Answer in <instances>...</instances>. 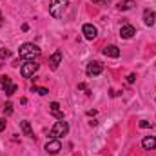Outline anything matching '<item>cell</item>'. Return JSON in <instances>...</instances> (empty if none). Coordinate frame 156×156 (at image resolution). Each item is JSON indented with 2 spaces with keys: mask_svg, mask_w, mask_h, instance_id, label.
I'll return each mask as SVG.
<instances>
[{
  "mask_svg": "<svg viewBox=\"0 0 156 156\" xmlns=\"http://www.w3.org/2000/svg\"><path fill=\"white\" fill-rule=\"evenodd\" d=\"M0 20H2V13H0Z\"/></svg>",
  "mask_w": 156,
  "mask_h": 156,
  "instance_id": "obj_26",
  "label": "cell"
},
{
  "mask_svg": "<svg viewBox=\"0 0 156 156\" xmlns=\"http://www.w3.org/2000/svg\"><path fill=\"white\" fill-rule=\"evenodd\" d=\"M33 93H38L40 96H45V94L49 93V89H45V87H37V85H33Z\"/></svg>",
  "mask_w": 156,
  "mask_h": 156,
  "instance_id": "obj_17",
  "label": "cell"
},
{
  "mask_svg": "<svg viewBox=\"0 0 156 156\" xmlns=\"http://www.w3.org/2000/svg\"><path fill=\"white\" fill-rule=\"evenodd\" d=\"M0 83H2V87H4V89H7L9 85H13L11 78H9V76H5V75H4V76H0Z\"/></svg>",
  "mask_w": 156,
  "mask_h": 156,
  "instance_id": "obj_16",
  "label": "cell"
},
{
  "mask_svg": "<svg viewBox=\"0 0 156 156\" xmlns=\"http://www.w3.org/2000/svg\"><path fill=\"white\" fill-rule=\"evenodd\" d=\"M67 133H69V125H67V122L60 120V122H56V123L51 127L49 136H51V138H62V136H66Z\"/></svg>",
  "mask_w": 156,
  "mask_h": 156,
  "instance_id": "obj_3",
  "label": "cell"
},
{
  "mask_svg": "<svg viewBox=\"0 0 156 156\" xmlns=\"http://www.w3.org/2000/svg\"><path fill=\"white\" fill-rule=\"evenodd\" d=\"M4 113H5V115H11V113H13V104H11V102H7V104L4 105Z\"/></svg>",
  "mask_w": 156,
  "mask_h": 156,
  "instance_id": "obj_19",
  "label": "cell"
},
{
  "mask_svg": "<svg viewBox=\"0 0 156 156\" xmlns=\"http://www.w3.org/2000/svg\"><path fill=\"white\" fill-rule=\"evenodd\" d=\"M151 125H153V123H151V122H147V120H142V122H140V127H142V129H149Z\"/></svg>",
  "mask_w": 156,
  "mask_h": 156,
  "instance_id": "obj_21",
  "label": "cell"
},
{
  "mask_svg": "<svg viewBox=\"0 0 156 156\" xmlns=\"http://www.w3.org/2000/svg\"><path fill=\"white\" fill-rule=\"evenodd\" d=\"M38 67H40V64H37L35 60H29V62H26V64L20 67V75L24 78H31L37 71H38Z\"/></svg>",
  "mask_w": 156,
  "mask_h": 156,
  "instance_id": "obj_4",
  "label": "cell"
},
{
  "mask_svg": "<svg viewBox=\"0 0 156 156\" xmlns=\"http://www.w3.org/2000/svg\"><path fill=\"white\" fill-rule=\"evenodd\" d=\"M16 89H18V87L13 83V85H9V87H7V89H4V91H5V94H7V96H11V94H15V93H16Z\"/></svg>",
  "mask_w": 156,
  "mask_h": 156,
  "instance_id": "obj_18",
  "label": "cell"
},
{
  "mask_svg": "<svg viewBox=\"0 0 156 156\" xmlns=\"http://www.w3.org/2000/svg\"><path fill=\"white\" fill-rule=\"evenodd\" d=\"M104 55L109 56V58H118L120 56V49L116 45H107V47H104Z\"/></svg>",
  "mask_w": 156,
  "mask_h": 156,
  "instance_id": "obj_13",
  "label": "cell"
},
{
  "mask_svg": "<svg viewBox=\"0 0 156 156\" xmlns=\"http://www.w3.org/2000/svg\"><path fill=\"white\" fill-rule=\"evenodd\" d=\"M134 80H136V75H134V73H131V75L127 76V82H129V83H133Z\"/></svg>",
  "mask_w": 156,
  "mask_h": 156,
  "instance_id": "obj_24",
  "label": "cell"
},
{
  "mask_svg": "<svg viewBox=\"0 0 156 156\" xmlns=\"http://www.w3.org/2000/svg\"><path fill=\"white\" fill-rule=\"evenodd\" d=\"M91 2H94V4H102V5H109V4H111V0H91Z\"/></svg>",
  "mask_w": 156,
  "mask_h": 156,
  "instance_id": "obj_22",
  "label": "cell"
},
{
  "mask_svg": "<svg viewBox=\"0 0 156 156\" xmlns=\"http://www.w3.org/2000/svg\"><path fill=\"white\" fill-rule=\"evenodd\" d=\"M60 151H62V144H60L58 138H53L45 144V153L47 154H58Z\"/></svg>",
  "mask_w": 156,
  "mask_h": 156,
  "instance_id": "obj_5",
  "label": "cell"
},
{
  "mask_svg": "<svg viewBox=\"0 0 156 156\" xmlns=\"http://www.w3.org/2000/svg\"><path fill=\"white\" fill-rule=\"evenodd\" d=\"M40 53H42V51H40L38 45H35V44H29V42H27V44H22V45H20V49H18V55H20V58H22V60H27V62H29V60H35V58H38Z\"/></svg>",
  "mask_w": 156,
  "mask_h": 156,
  "instance_id": "obj_1",
  "label": "cell"
},
{
  "mask_svg": "<svg viewBox=\"0 0 156 156\" xmlns=\"http://www.w3.org/2000/svg\"><path fill=\"white\" fill-rule=\"evenodd\" d=\"M142 147L147 149V151L156 149V136H145V138L142 140Z\"/></svg>",
  "mask_w": 156,
  "mask_h": 156,
  "instance_id": "obj_12",
  "label": "cell"
},
{
  "mask_svg": "<svg viewBox=\"0 0 156 156\" xmlns=\"http://www.w3.org/2000/svg\"><path fill=\"white\" fill-rule=\"evenodd\" d=\"M144 22H145V26H154L156 13L153 9H145V11H144Z\"/></svg>",
  "mask_w": 156,
  "mask_h": 156,
  "instance_id": "obj_11",
  "label": "cell"
},
{
  "mask_svg": "<svg viewBox=\"0 0 156 156\" xmlns=\"http://www.w3.org/2000/svg\"><path fill=\"white\" fill-rule=\"evenodd\" d=\"M5 129V118H0V131Z\"/></svg>",
  "mask_w": 156,
  "mask_h": 156,
  "instance_id": "obj_25",
  "label": "cell"
},
{
  "mask_svg": "<svg viewBox=\"0 0 156 156\" xmlns=\"http://www.w3.org/2000/svg\"><path fill=\"white\" fill-rule=\"evenodd\" d=\"M134 5H136L134 0H122V2H118L116 7L120 9V11H129V9H133Z\"/></svg>",
  "mask_w": 156,
  "mask_h": 156,
  "instance_id": "obj_15",
  "label": "cell"
},
{
  "mask_svg": "<svg viewBox=\"0 0 156 156\" xmlns=\"http://www.w3.org/2000/svg\"><path fill=\"white\" fill-rule=\"evenodd\" d=\"M69 5V0H51L49 4V13L55 16V18H62L64 16V11L67 9Z\"/></svg>",
  "mask_w": 156,
  "mask_h": 156,
  "instance_id": "obj_2",
  "label": "cell"
},
{
  "mask_svg": "<svg viewBox=\"0 0 156 156\" xmlns=\"http://www.w3.org/2000/svg\"><path fill=\"white\" fill-rule=\"evenodd\" d=\"M60 62H62V51H55L51 55V58H49V67L51 69H58Z\"/></svg>",
  "mask_w": 156,
  "mask_h": 156,
  "instance_id": "obj_9",
  "label": "cell"
},
{
  "mask_svg": "<svg viewBox=\"0 0 156 156\" xmlns=\"http://www.w3.org/2000/svg\"><path fill=\"white\" fill-rule=\"evenodd\" d=\"M82 33H83V37L87 40H94L98 37V29H96L93 24H85V26L82 27Z\"/></svg>",
  "mask_w": 156,
  "mask_h": 156,
  "instance_id": "obj_7",
  "label": "cell"
},
{
  "mask_svg": "<svg viewBox=\"0 0 156 156\" xmlns=\"http://www.w3.org/2000/svg\"><path fill=\"white\" fill-rule=\"evenodd\" d=\"M102 71H104V66L100 62H89L87 64V69H85L87 76H98Z\"/></svg>",
  "mask_w": 156,
  "mask_h": 156,
  "instance_id": "obj_6",
  "label": "cell"
},
{
  "mask_svg": "<svg viewBox=\"0 0 156 156\" xmlns=\"http://www.w3.org/2000/svg\"><path fill=\"white\" fill-rule=\"evenodd\" d=\"M136 35V29L133 27V26H122V29H120V37L122 38H125V40H129V38H133Z\"/></svg>",
  "mask_w": 156,
  "mask_h": 156,
  "instance_id": "obj_8",
  "label": "cell"
},
{
  "mask_svg": "<svg viewBox=\"0 0 156 156\" xmlns=\"http://www.w3.org/2000/svg\"><path fill=\"white\" fill-rule=\"evenodd\" d=\"M9 56H11V51L9 49H5V47L0 49V58H9Z\"/></svg>",
  "mask_w": 156,
  "mask_h": 156,
  "instance_id": "obj_20",
  "label": "cell"
},
{
  "mask_svg": "<svg viewBox=\"0 0 156 156\" xmlns=\"http://www.w3.org/2000/svg\"><path fill=\"white\" fill-rule=\"evenodd\" d=\"M20 127H22V133L27 136V138H35V133H33V129H31V123L29 122H20Z\"/></svg>",
  "mask_w": 156,
  "mask_h": 156,
  "instance_id": "obj_14",
  "label": "cell"
},
{
  "mask_svg": "<svg viewBox=\"0 0 156 156\" xmlns=\"http://www.w3.org/2000/svg\"><path fill=\"white\" fill-rule=\"evenodd\" d=\"M78 89H83V91H85V94H91V91L85 87V83H78Z\"/></svg>",
  "mask_w": 156,
  "mask_h": 156,
  "instance_id": "obj_23",
  "label": "cell"
},
{
  "mask_svg": "<svg viewBox=\"0 0 156 156\" xmlns=\"http://www.w3.org/2000/svg\"><path fill=\"white\" fill-rule=\"evenodd\" d=\"M49 111H51V115H53L55 118L64 120V113H62V109H60V104H58V102H51V104H49Z\"/></svg>",
  "mask_w": 156,
  "mask_h": 156,
  "instance_id": "obj_10",
  "label": "cell"
}]
</instances>
